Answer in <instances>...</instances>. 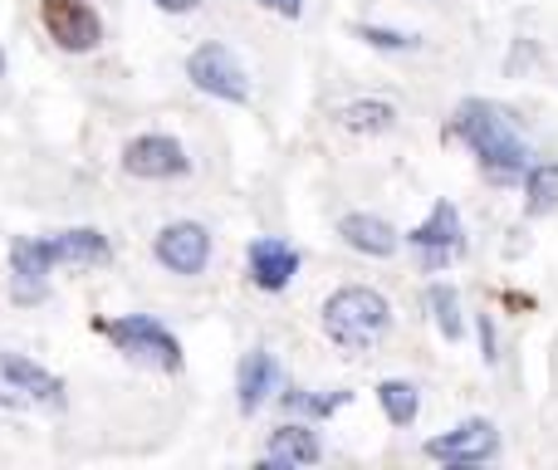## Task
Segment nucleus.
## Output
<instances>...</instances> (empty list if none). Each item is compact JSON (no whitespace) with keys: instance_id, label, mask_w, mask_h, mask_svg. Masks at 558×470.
Listing matches in <instances>:
<instances>
[{"instance_id":"f257e3e1","label":"nucleus","mask_w":558,"mask_h":470,"mask_svg":"<svg viewBox=\"0 0 558 470\" xmlns=\"http://www.w3.org/2000/svg\"><path fill=\"white\" fill-rule=\"evenodd\" d=\"M456 137L471 143L485 177H495V182H520L530 172V143L520 137L514 118L500 104H490V98H465L456 108Z\"/></svg>"},{"instance_id":"f03ea898","label":"nucleus","mask_w":558,"mask_h":470,"mask_svg":"<svg viewBox=\"0 0 558 470\" xmlns=\"http://www.w3.org/2000/svg\"><path fill=\"white\" fill-rule=\"evenodd\" d=\"M324 328L338 348L348 353H367V348L383 344V334L392 328V309L377 289H363V285H348V289H333L324 304Z\"/></svg>"},{"instance_id":"7ed1b4c3","label":"nucleus","mask_w":558,"mask_h":470,"mask_svg":"<svg viewBox=\"0 0 558 470\" xmlns=\"http://www.w3.org/2000/svg\"><path fill=\"white\" fill-rule=\"evenodd\" d=\"M0 407H64V383L20 353H0Z\"/></svg>"},{"instance_id":"20e7f679","label":"nucleus","mask_w":558,"mask_h":470,"mask_svg":"<svg viewBox=\"0 0 558 470\" xmlns=\"http://www.w3.org/2000/svg\"><path fill=\"white\" fill-rule=\"evenodd\" d=\"M104 334L113 338L123 353L143 358V363H157V367H167V373H177V367H182V348H177V338L167 334L157 318H147V314L113 318V324H104Z\"/></svg>"},{"instance_id":"39448f33","label":"nucleus","mask_w":558,"mask_h":470,"mask_svg":"<svg viewBox=\"0 0 558 470\" xmlns=\"http://www.w3.org/2000/svg\"><path fill=\"white\" fill-rule=\"evenodd\" d=\"M186 74H192V84L202 88V94L226 98V104H245V98H251V79H245L241 59H235L226 45L192 49V59H186Z\"/></svg>"},{"instance_id":"423d86ee","label":"nucleus","mask_w":558,"mask_h":470,"mask_svg":"<svg viewBox=\"0 0 558 470\" xmlns=\"http://www.w3.org/2000/svg\"><path fill=\"white\" fill-rule=\"evenodd\" d=\"M123 172L143 177V182H172V177L192 172V157H186V147L177 143V137L143 133L123 147Z\"/></svg>"},{"instance_id":"0eeeda50","label":"nucleus","mask_w":558,"mask_h":470,"mask_svg":"<svg viewBox=\"0 0 558 470\" xmlns=\"http://www.w3.org/2000/svg\"><path fill=\"white\" fill-rule=\"evenodd\" d=\"M45 15V29L59 49H74V55H88V49L104 39V20L88 0H45L39 5Z\"/></svg>"},{"instance_id":"6e6552de","label":"nucleus","mask_w":558,"mask_h":470,"mask_svg":"<svg viewBox=\"0 0 558 470\" xmlns=\"http://www.w3.org/2000/svg\"><path fill=\"white\" fill-rule=\"evenodd\" d=\"M495 451H500V432H495V422H485V417H471V422H461L456 432L426 442V456L446 461V466H481V461H490Z\"/></svg>"},{"instance_id":"1a4fd4ad","label":"nucleus","mask_w":558,"mask_h":470,"mask_svg":"<svg viewBox=\"0 0 558 470\" xmlns=\"http://www.w3.org/2000/svg\"><path fill=\"white\" fill-rule=\"evenodd\" d=\"M416 250H422V265L426 269H441V265H451L456 255L465 250V226H461V212H456L451 202H436L432 206V216H426L422 226H416L412 236Z\"/></svg>"},{"instance_id":"9d476101","label":"nucleus","mask_w":558,"mask_h":470,"mask_svg":"<svg viewBox=\"0 0 558 470\" xmlns=\"http://www.w3.org/2000/svg\"><path fill=\"white\" fill-rule=\"evenodd\" d=\"M157 260H162L172 275H202L206 260H211V236L196 221H172L157 236Z\"/></svg>"},{"instance_id":"9b49d317","label":"nucleus","mask_w":558,"mask_h":470,"mask_svg":"<svg viewBox=\"0 0 558 470\" xmlns=\"http://www.w3.org/2000/svg\"><path fill=\"white\" fill-rule=\"evenodd\" d=\"M54 265H59L54 240H15V245H10V269H15V299L20 304H29V299L45 294V279H49Z\"/></svg>"},{"instance_id":"f8f14e48","label":"nucleus","mask_w":558,"mask_h":470,"mask_svg":"<svg viewBox=\"0 0 558 470\" xmlns=\"http://www.w3.org/2000/svg\"><path fill=\"white\" fill-rule=\"evenodd\" d=\"M299 275V250L294 245H284V240H275V236H260L251 245V279L260 289H284L289 279Z\"/></svg>"},{"instance_id":"ddd939ff","label":"nucleus","mask_w":558,"mask_h":470,"mask_svg":"<svg viewBox=\"0 0 558 470\" xmlns=\"http://www.w3.org/2000/svg\"><path fill=\"white\" fill-rule=\"evenodd\" d=\"M338 236H343L353 250H363V255H377V260H387L397 245H402V236H397L392 226L383 221V216H367V212L343 216V221H338Z\"/></svg>"},{"instance_id":"4468645a","label":"nucleus","mask_w":558,"mask_h":470,"mask_svg":"<svg viewBox=\"0 0 558 470\" xmlns=\"http://www.w3.org/2000/svg\"><path fill=\"white\" fill-rule=\"evenodd\" d=\"M275 383H279V363L265 348H251L241 358V412H260L265 397L275 393Z\"/></svg>"},{"instance_id":"2eb2a0df","label":"nucleus","mask_w":558,"mask_h":470,"mask_svg":"<svg viewBox=\"0 0 558 470\" xmlns=\"http://www.w3.org/2000/svg\"><path fill=\"white\" fill-rule=\"evenodd\" d=\"M318 456H324V446H318V436L308 426H279L260 466H314Z\"/></svg>"},{"instance_id":"dca6fc26","label":"nucleus","mask_w":558,"mask_h":470,"mask_svg":"<svg viewBox=\"0 0 558 470\" xmlns=\"http://www.w3.org/2000/svg\"><path fill=\"white\" fill-rule=\"evenodd\" d=\"M54 255L59 265H104V260H113V245H108V236L78 226V231L54 236Z\"/></svg>"},{"instance_id":"f3484780","label":"nucleus","mask_w":558,"mask_h":470,"mask_svg":"<svg viewBox=\"0 0 558 470\" xmlns=\"http://www.w3.org/2000/svg\"><path fill=\"white\" fill-rule=\"evenodd\" d=\"M338 123H343L348 133H387V128L397 123V108L377 104V98H357V104H348L343 113H338Z\"/></svg>"},{"instance_id":"a211bd4d","label":"nucleus","mask_w":558,"mask_h":470,"mask_svg":"<svg viewBox=\"0 0 558 470\" xmlns=\"http://www.w3.org/2000/svg\"><path fill=\"white\" fill-rule=\"evenodd\" d=\"M377 402H383V412H387V422H392V426H412V422H416V407H422V397H416L412 383L392 377V383L377 387Z\"/></svg>"},{"instance_id":"6ab92c4d","label":"nucleus","mask_w":558,"mask_h":470,"mask_svg":"<svg viewBox=\"0 0 558 470\" xmlns=\"http://www.w3.org/2000/svg\"><path fill=\"white\" fill-rule=\"evenodd\" d=\"M524 196H530V216H549L558 206V162H539L530 167V186H524Z\"/></svg>"},{"instance_id":"aec40b11","label":"nucleus","mask_w":558,"mask_h":470,"mask_svg":"<svg viewBox=\"0 0 558 470\" xmlns=\"http://www.w3.org/2000/svg\"><path fill=\"white\" fill-rule=\"evenodd\" d=\"M426 299H432V314H436V328H441L446 338H461L465 334V324H461V294H456L451 285H432L426 289Z\"/></svg>"},{"instance_id":"412c9836","label":"nucleus","mask_w":558,"mask_h":470,"mask_svg":"<svg viewBox=\"0 0 558 470\" xmlns=\"http://www.w3.org/2000/svg\"><path fill=\"white\" fill-rule=\"evenodd\" d=\"M343 402H348V393L308 397V393H299V387H289V393H284V407H289V412H308V417H333Z\"/></svg>"},{"instance_id":"4be33fe9","label":"nucleus","mask_w":558,"mask_h":470,"mask_svg":"<svg viewBox=\"0 0 558 470\" xmlns=\"http://www.w3.org/2000/svg\"><path fill=\"white\" fill-rule=\"evenodd\" d=\"M357 35H363L373 49H416V35H397V29H373V25H363Z\"/></svg>"},{"instance_id":"5701e85b","label":"nucleus","mask_w":558,"mask_h":470,"mask_svg":"<svg viewBox=\"0 0 558 470\" xmlns=\"http://www.w3.org/2000/svg\"><path fill=\"white\" fill-rule=\"evenodd\" d=\"M265 10H275V15H284V20H299V10H304V0H260Z\"/></svg>"},{"instance_id":"b1692460","label":"nucleus","mask_w":558,"mask_h":470,"mask_svg":"<svg viewBox=\"0 0 558 470\" xmlns=\"http://www.w3.org/2000/svg\"><path fill=\"white\" fill-rule=\"evenodd\" d=\"M481 348H485V363H495V328L485 314H481Z\"/></svg>"},{"instance_id":"393cba45","label":"nucleus","mask_w":558,"mask_h":470,"mask_svg":"<svg viewBox=\"0 0 558 470\" xmlns=\"http://www.w3.org/2000/svg\"><path fill=\"white\" fill-rule=\"evenodd\" d=\"M153 5H162L167 15H186V10H196L202 0H153Z\"/></svg>"},{"instance_id":"a878e982","label":"nucleus","mask_w":558,"mask_h":470,"mask_svg":"<svg viewBox=\"0 0 558 470\" xmlns=\"http://www.w3.org/2000/svg\"><path fill=\"white\" fill-rule=\"evenodd\" d=\"M0 74H5V55H0Z\"/></svg>"}]
</instances>
